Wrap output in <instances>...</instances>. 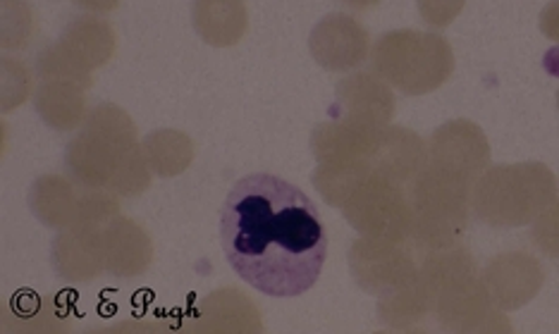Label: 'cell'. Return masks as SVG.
Masks as SVG:
<instances>
[{
    "instance_id": "31",
    "label": "cell",
    "mask_w": 559,
    "mask_h": 334,
    "mask_svg": "<svg viewBox=\"0 0 559 334\" xmlns=\"http://www.w3.org/2000/svg\"><path fill=\"white\" fill-rule=\"evenodd\" d=\"M342 3L345 5H349L352 10H359V12H364V10H371V8H376L380 0H342Z\"/></svg>"
},
{
    "instance_id": "10",
    "label": "cell",
    "mask_w": 559,
    "mask_h": 334,
    "mask_svg": "<svg viewBox=\"0 0 559 334\" xmlns=\"http://www.w3.org/2000/svg\"><path fill=\"white\" fill-rule=\"evenodd\" d=\"M368 48H371V36L364 24L342 12L323 17L309 36L313 60L328 72L345 74L361 68L368 60Z\"/></svg>"
},
{
    "instance_id": "7",
    "label": "cell",
    "mask_w": 559,
    "mask_h": 334,
    "mask_svg": "<svg viewBox=\"0 0 559 334\" xmlns=\"http://www.w3.org/2000/svg\"><path fill=\"white\" fill-rule=\"evenodd\" d=\"M349 273L366 294L383 299L414 279L418 263L406 241L361 237L349 249Z\"/></svg>"
},
{
    "instance_id": "21",
    "label": "cell",
    "mask_w": 559,
    "mask_h": 334,
    "mask_svg": "<svg viewBox=\"0 0 559 334\" xmlns=\"http://www.w3.org/2000/svg\"><path fill=\"white\" fill-rule=\"evenodd\" d=\"M433 306L436 289L428 285L421 273H416L404 287L380 299L378 318L385 327L404 332L421 325L428 313H433Z\"/></svg>"
},
{
    "instance_id": "24",
    "label": "cell",
    "mask_w": 559,
    "mask_h": 334,
    "mask_svg": "<svg viewBox=\"0 0 559 334\" xmlns=\"http://www.w3.org/2000/svg\"><path fill=\"white\" fill-rule=\"evenodd\" d=\"M36 74L39 80H56V82H70L82 88H88L94 84L92 72L84 70L78 60H74L66 48L58 41L48 44L39 56H36Z\"/></svg>"
},
{
    "instance_id": "17",
    "label": "cell",
    "mask_w": 559,
    "mask_h": 334,
    "mask_svg": "<svg viewBox=\"0 0 559 334\" xmlns=\"http://www.w3.org/2000/svg\"><path fill=\"white\" fill-rule=\"evenodd\" d=\"M86 187L66 175H44L29 189V208L36 220L50 229H68L82 223Z\"/></svg>"
},
{
    "instance_id": "32",
    "label": "cell",
    "mask_w": 559,
    "mask_h": 334,
    "mask_svg": "<svg viewBox=\"0 0 559 334\" xmlns=\"http://www.w3.org/2000/svg\"><path fill=\"white\" fill-rule=\"evenodd\" d=\"M557 106H559V92H557Z\"/></svg>"
},
{
    "instance_id": "28",
    "label": "cell",
    "mask_w": 559,
    "mask_h": 334,
    "mask_svg": "<svg viewBox=\"0 0 559 334\" xmlns=\"http://www.w3.org/2000/svg\"><path fill=\"white\" fill-rule=\"evenodd\" d=\"M418 15L433 29H444L462 15L466 0H416Z\"/></svg>"
},
{
    "instance_id": "3",
    "label": "cell",
    "mask_w": 559,
    "mask_h": 334,
    "mask_svg": "<svg viewBox=\"0 0 559 334\" xmlns=\"http://www.w3.org/2000/svg\"><path fill=\"white\" fill-rule=\"evenodd\" d=\"M557 177L545 163L492 165L474 182L472 211L490 227H521L557 201Z\"/></svg>"
},
{
    "instance_id": "18",
    "label": "cell",
    "mask_w": 559,
    "mask_h": 334,
    "mask_svg": "<svg viewBox=\"0 0 559 334\" xmlns=\"http://www.w3.org/2000/svg\"><path fill=\"white\" fill-rule=\"evenodd\" d=\"M58 44L80 62L88 72L104 68L116 56L118 36L106 20L86 15L74 17L66 29H62Z\"/></svg>"
},
{
    "instance_id": "20",
    "label": "cell",
    "mask_w": 559,
    "mask_h": 334,
    "mask_svg": "<svg viewBox=\"0 0 559 334\" xmlns=\"http://www.w3.org/2000/svg\"><path fill=\"white\" fill-rule=\"evenodd\" d=\"M86 88L70 84V82H56L46 80L34 92V106L44 124L60 134H68L80 130L84 120L88 118L86 106Z\"/></svg>"
},
{
    "instance_id": "1",
    "label": "cell",
    "mask_w": 559,
    "mask_h": 334,
    "mask_svg": "<svg viewBox=\"0 0 559 334\" xmlns=\"http://www.w3.org/2000/svg\"><path fill=\"white\" fill-rule=\"evenodd\" d=\"M221 243L237 277L273 299L307 294L328 259L319 208L269 172L237 179L221 211Z\"/></svg>"
},
{
    "instance_id": "19",
    "label": "cell",
    "mask_w": 559,
    "mask_h": 334,
    "mask_svg": "<svg viewBox=\"0 0 559 334\" xmlns=\"http://www.w3.org/2000/svg\"><path fill=\"white\" fill-rule=\"evenodd\" d=\"M192 24L209 46H237L247 34V5L245 0H194Z\"/></svg>"
},
{
    "instance_id": "5",
    "label": "cell",
    "mask_w": 559,
    "mask_h": 334,
    "mask_svg": "<svg viewBox=\"0 0 559 334\" xmlns=\"http://www.w3.org/2000/svg\"><path fill=\"white\" fill-rule=\"evenodd\" d=\"M373 72L406 96L436 92L454 72L450 41L433 32L395 29L383 34L371 50Z\"/></svg>"
},
{
    "instance_id": "9",
    "label": "cell",
    "mask_w": 559,
    "mask_h": 334,
    "mask_svg": "<svg viewBox=\"0 0 559 334\" xmlns=\"http://www.w3.org/2000/svg\"><path fill=\"white\" fill-rule=\"evenodd\" d=\"M428 163L474 184L490 167L488 136L472 120L444 122L428 141Z\"/></svg>"
},
{
    "instance_id": "15",
    "label": "cell",
    "mask_w": 559,
    "mask_h": 334,
    "mask_svg": "<svg viewBox=\"0 0 559 334\" xmlns=\"http://www.w3.org/2000/svg\"><path fill=\"white\" fill-rule=\"evenodd\" d=\"M428 165L426 141L406 127H385L371 158L373 175H380L409 189L418 172Z\"/></svg>"
},
{
    "instance_id": "26",
    "label": "cell",
    "mask_w": 559,
    "mask_h": 334,
    "mask_svg": "<svg viewBox=\"0 0 559 334\" xmlns=\"http://www.w3.org/2000/svg\"><path fill=\"white\" fill-rule=\"evenodd\" d=\"M29 94H32L29 68L15 58H3V88H0L3 100H0V110L3 112L15 110L29 98Z\"/></svg>"
},
{
    "instance_id": "8",
    "label": "cell",
    "mask_w": 559,
    "mask_h": 334,
    "mask_svg": "<svg viewBox=\"0 0 559 334\" xmlns=\"http://www.w3.org/2000/svg\"><path fill=\"white\" fill-rule=\"evenodd\" d=\"M433 313L444 332H512L510 318L492 303L480 275L438 289Z\"/></svg>"
},
{
    "instance_id": "2",
    "label": "cell",
    "mask_w": 559,
    "mask_h": 334,
    "mask_svg": "<svg viewBox=\"0 0 559 334\" xmlns=\"http://www.w3.org/2000/svg\"><path fill=\"white\" fill-rule=\"evenodd\" d=\"M66 170L88 189H106L120 199L142 196L151 187V167L139 146L136 124L116 103H100L88 110L66 148Z\"/></svg>"
},
{
    "instance_id": "22",
    "label": "cell",
    "mask_w": 559,
    "mask_h": 334,
    "mask_svg": "<svg viewBox=\"0 0 559 334\" xmlns=\"http://www.w3.org/2000/svg\"><path fill=\"white\" fill-rule=\"evenodd\" d=\"M151 172L158 177L182 175L194 160V141L177 130H156L142 141Z\"/></svg>"
},
{
    "instance_id": "6",
    "label": "cell",
    "mask_w": 559,
    "mask_h": 334,
    "mask_svg": "<svg viewBox=\"0 0 559 334\" xmlns=\"http://www.w3.org/2000/svg\"><path fill=\"white\" fill-rule=\"evenodd\" d=\"M342 215L361 237L388 241H409L412 237L409 191L373 172L342 205Z\"/></svg>"
},
{
    "instance_id": "13",
    "label": "cell",
    "mask_w": 559,
    "mask_h": 334,
    "mask_svg": "<svg viewBox=\"0 0 559 334\" xmlns=\"http://www.w3.org/2000/svg\"><path fill=\"white\" fill-rule=\"evenodd\" d=\"M380 134L383 130L333 118L313 130L311 153L319 165H371Z\"/></svg>"
},
{
    "instance_id": "30",
    "label": "cell",
    "mask_w": 559,
    "mask_h": 334,
    "mask_svg": "<svg viewBox=\"0 0 559 334\" xmlns=\"http://www.w3.org/2000/svg\"><path fill=\"white\" fill-rule=\"evenodd\" d=\"M72 3L82 10L96 12V15H106V12H112L120 5V0H72Z\"/></svg>"
},
{
    "instance_id": "29",
    "label": "cell",
    "mask_w": 559,
    "mask_h": 334,
    "mask_svg": "<svg viewBox=\"0 0 559 334\" xmlns=\"http://www.w3.org/2000/svg\"><path fill=\"white\" fill-rule=\"evenodd\" d=\"M540 32L559 44V0H552L540 12Z\"/></svg>"
},
{
    "instance_id": "25",
    "label": "cell",
    "mask_w": 559,
    "mask_h": 334,
    "mask_svg": "<svg viewBox=\"0 0 559 334\" xmlns=\"http://www.w3.org/2000/svg\"><path fill=\"white\" fill-rule=\"evenodd\" d=\"M3 24H0V46L3 50H20L34 36V10L27 0H3Z\"/></svg>"
},
{
    "instance_id": "27",
    "label": "cell",
    "mask_w": 559,
    "mask_h": 334,
    "mask_svg": "<svg viewBox=\"0 0 559 334\" xmlns=\"http://www.w3.org/2000/svg\"><path fill=\"white\" fill-rule=\"evenodd\" d=\"M531 239L545 255L559 259V199L533 220Z\"/></svg>"
},
{
    "instance_id": "12",
    "label": "cell",
    "mask_w": 559,
    "mask_h": 334,
    "mask_svg": "<svg viewBox=\"0 0 559 334\" xmlns=\"http://www.w3.org/2000/svg\"><path fill=\"white\" fill-rule=\"evenodd\" d=\"M395 94L385 80H380L376 72H357L335 86V103L330 112L337 120L385 130L395 118Z\"/></svg>"
},
{
    "instance_id": "4",
    "label": "cell",
    "mask_w": 559,
    "mask_h": 334,
    "mask_svg": "<svg viewBox=\"0 0 559 334\" xmlns=\"http://www.w3.org/2000/svg\"><path fill=\"white\" fill-rule=\"evenodd\" d=\"M472 189L468 179L442 170L438 165H426L409 184L412 201V237L414 249L424 253L448 249L460 243L468 227L472 211Z\"/></svg>"
},
{
    "instance_id": "23",
    "label": "cell",
    "mask_w": 559,
    "mask_h": 334,
    "mask_svg": "<svg viewBox=\"0 0 559 334\" xmlns=\"http://www.w3.org/2000/svg\"><path fill=\"white\" fill-rule=\"evenodd\" d=\"M371 172V165H319L313 172V187L325 203L342 208Z\"/></svg>"
},
{
    "instance_id": "16",
    "label": "cell",
    "mask_w": 559,
    "mask_h": 334,
    "mask_svg": "<svg viewBox=\"0 0 559 334\" xmlns=\"http://www.w3.org/2000/svg\"><path fill=\"white\" fill-rule=\"evenodd\" d=\"M106 270L110 275L132 279L144 275L154 261V243L132 217L116 215L104 225Z\"/></svg>"
},
{
    "instance_id": "11",
    "label": "cell",
    "mask_w": 559,
    "mask_h": 334,
    "mask_svg": "<svg viewBox=\"0 0 559 334\" xmlns=\"http://www.w3.org/2000/svg\"><path fill=\"white\" fill-rule=\"evenodd\" d=\"M480 277L492 303L504 313L519 311L521 306L536 299L545 285V270L540 261L526 251L495 255Z\"/></svg>"
},
{
    "instance_id": "14",
    "label": "cell",
    "mask_w": 559,
    "mask_h": 334,
    "mask_svg": "<svg viewBox=\"0 0 559 334\" xmlns=\"http://www.w3.org/2000/svg\"><path fill=\"white\" fill-rule=\"evenodd\" d=\"M56 275L66 282L96 279L106 270L104 225H74L60 229L50 251Z\"/></svg>"
}]
</instances>
